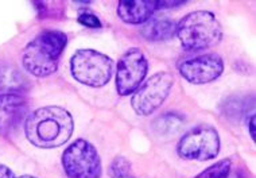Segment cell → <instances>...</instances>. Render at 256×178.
<instances>
[{"instance_id":"1","label":"cell","mask_w":256,"mask_h":178,"mask_svg":"<svg viewBox=\"0 0 256 178\" xmlns=\"http://www.w3.org/2000/svg\"><path fill=\"white\" fill-rule=\"evenodd\" d=\"M73 118L61 107H42L28 115L24 126L27 139L40 148L60 147L70 139Z\"/></svg>"},{"instance_id":"2","label":"cell","mask_w":256,"mask_h":178,"mask_svg":"<svg viewBox=\"0 0 256 178\" xmlns=\"http://www.w3.org/2000/svg\"><path fill=\"white\" fill-rule=\"evenodd\" d=\"M68 44V36L57 30H44L27 44L22 54L23 66L32 76L48 77L57 72L58 60Z\"/></svg>"},{"instance_id":"3","label":"cell","mask_w":256,"mask_h":178,"mask_svg":"<svg viewBox=\"0 0 256 178\" xmlns=\"http://www.w3.org/2000/svg\"><path fill=\"white\" fill-rule=\"evenodd\" d=\"M177 36L186 50H202L218 44L222 36L220 22L209 11L185 15L177 24Z\"/></svg>"},{"instance_id":"4","label":"cell","mask_w":256,"mask_h":178,"mask_svg":"<svg viewBox=\"0 0 256 178\" xmlns=\"http://www.w3.org/2000/svg\"><path fill=\"white\" fill-rule=\"evenodd\" d=\"M114 62L108 56L92 49H81L72 57V76L92 88L104 86L112 77Z\"/></svg>"},{"instance_id":"5","label":"cell","mask_w":256,"mask_h":178,"mask_svg":"<svg viewBox=\"0 0 256 178\" xmlns=\"http://www.w3.org/2000/svg\"><path fill=\"white\" fill-rule=\"evenodd\" d=\"M62 166L69 178H100L102 160L92 143L77 139L62 154Z\"/></svg>"},{"instance_id":"6","label":"cell","mask_w":256,"mask_h":178,"mask_svg":"<svg viewBox=\"0 0 256 178\" xmlns=\"http://www.w3.org/2000/svg\"><path fill=\"white\" fill-rule=\"evenodd\" d=\"M178 156L189 160H209L220 152V136L210 126H198L184 135L177 146Z\"/></svg>"},{"instance_id":"7","label":"cell","mask_w":256,"mask_h":178,"mask_svg":"<svg viewBox=\"0 0 256 178\" xmlns=\"http://www.w3.org/2000/svg\"><path fill=\"white\" fill-rule=\"evenodd\" d=\"M172 84H174V77L168 72L155 73L154 76L140 85L134 94L131 100L134 111L142 116L151 115L168 98Z\"/></svg>"},{"instance_id":"8","label":"cell","mask_w":256,"mask_h":178,"mask_svg":"<svg viewBox=\"0 0 256 178\" xmlns=\"http://www.w3.org/2000/svg\"><path fill=\"white\" fill-rule=\"evenodd\" d=\"M148 69V64L144 54L134 48L122 56L116 72V89L122 96L136 92L144 80Z\"/></svg>"},{"instance_id":"9","label":"cell","mask_w":256,"mask_h":178,"mask_svg":"<svg viewBox=\"0 0 256 178\" xmlns=\"http://www.w3.org/2000/svg\"><path fill=\"white\" fill-rule=\"evenodd\" d=\"M178 69L188 82L202 85L212 82L222 74L224 62L218 54L209 53L182 61Z\"/></svg>"},{"instance_id":"10","label":"cell","mask_w":256,"mask_h":178,"mask_svg":"<svg viewBox=\"0 0 256 178\" xmlns=\"http://www.w3.org/2000/svg\"><path fill=\"white\" fill-rule=\"evenodd\" d=\"M27 100L19 94H0V135H10L27 115Z\"/></svg>"},{"instance_id":"11","label":"cell","mask_w":256,"mask_h":178,"mask_svg":"<svg viewBox=\"0 0 256 178\" xmlns=\"http://www.w3.org/2000/svg\"><path fill=\"white\" fill-rule=\"evenodd\" d=\"M158 10L156 2L151 0H123L118 7V15L128 24H140L148 22L152 14Z\"/></svg>"},{"instance_id":"12","label":"cell","mask_w":256,"mask_h":178,"mask_svg":"<svg viewBox=\"0 0 256 178\" xmlns=\"http://www.w3.org/2000/svg\"><path fill=\"white\" fill-rule=\"evenodd\" d=\"M177 34V24L170 19H151L142 28V36L147 40H168Z\"/></svg>"},{"instance_id":"13","label":"cell","mask_w":256,"mask_h":178,"mask_svg":"<svg viewBox=\"0 0 256 178\" xmlns=\"http://www.w3.org/2000/svg\"><path fill=\"white\" fill-rule=\"evenodd\" d=\"M184 123H185V119L182 116L168 112V114L159 116L158 119H155L152 128L159 136H170V135L177 134L182 128Z\"/></svg>"},{"instance_id":"14","label":"cell","mask_w":256,"mask_h":178,"mask_svg":"<svg viewBox=\"0 0 256 178\" xmlns=\"http://www.w3.org/2000/svg\"><path fill=\"white\" fill-rule=\"evenodd\" d=\"M232 162L230 160H221L214 165L209 166L196 178H238L232 177Z\"/></svg>"},{"instance_id":"15","label":"cell","mask_w":256,"mask_h":178,"mask_svg":"<svg viewBox=\"0 0 256 178\" xmlns=\"http://www.w3.org/2000/svg\"><path fill=\"white\" fill-rule=\"evenodd\" d=\"M130 169H131V164L124 156H118L110 164V174L112 178H126L130 173Z\"/></svg>"},{"instance_id":"16","label":"cell","mask_w":256,"mask_h":178,"mask_svg":"<svg viewBox=\"0 0 256 178\" xmlns=\"http://www.w3.org/2000/svg\"><path fill=\"white\" fill-rule=\"evenodd\" d=\"M78 22L82 24V26H86L89 28H100L102 27V22L100 19L93 15L90 12H81L78 15Z\"/></svg>"},{"instance_id":"17","label":"cell","mask_w":256,"mask_h":178,"mask_svg":"<svg viewBox=\"0 0 256 178\" xmlns=\"http://www.w3.org/2000/svg\"><path fill=\"white\" fill-rule=\"evenodd\" d=\"M186 2H156V7L158 8H172V7H177V6L185 4Z\"/></svg>"},{"instance_id":"18","label":"cell","mask_w":256,"mask_h":178,"mask_svg":"<svg viewBox=\"0 0 256 178\" xmlns=\"http://www.w3.org/2000/svg\"><path fill=\"white\" fill-rule=\"evenodd\" d=\"M0 178H14V173L7 166L0 164Z\"/></svg>"},{"instance_id":"19","label":"cell","mask_w":256,"mask_h":178,"mask_svg":"<svg viewBox=\"0 0 256 178\" xmlns=\"http://www.w3.org/2000/svg\"><path fill=\"white\" fill-rule=\"evenodd\" d=\"M250 134H251V138L255 139V115H251L250 118Z\"/></svg>"},{"instance_id":"20","label":"cell","mask_w":256,"mask_h":178,"mask_svg":"<svg viewBox=\"0 0 256 178\" xmlns=\"http://www.w3.org/2000/svg\"><path fill=\"white\" fill-rule=\"evenodd\" d=\"M18 178H36V177H32V176H22V177H18Z\"/></svg>"}]
</instances>
